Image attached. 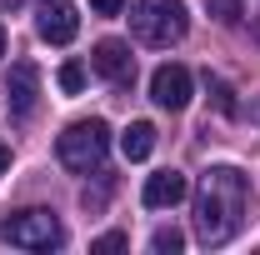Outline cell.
<instances>
[{
  "label": "cell",
  "mask_w": 260,
  "mask_h": 255,
  "mask_svg": "<svg viewBox=\"0 0 260 255\" xmlns=\"http://www.w3.org/2000/svg\"><path fill=\"white\" fill-rule=\"evenodd\" d=\"M125 245H130L125 235H120V230H110V235H100V240L90 245V250H95V255H110V250H125Z\"/></svg>",
  "instance_id": "5bb4252c"
},
{
  "label": "cell",
  "mask_w": 260,
  "mask_h": 255,
  "mask_svg": "<svg viewBox=\"0 0 260 255\" xmlns=\"http://www.w3.org/2000/svg\"><path fill=\"white\" fill-rule=\"evenodd\" d=\"M210 10H215V20H240V0H210Z\"/></svg>",
  "instance_id": "9a60e30c"
},
{
  "label": "cell",
  "mask_w": 260,
  "mask_h": 255,
  "mask_svg": "<svg viewBox=\"0 0 260 255\" xmlns=\"http://www.w3.org/2000/svg\"><path fill=\"white\" fill-rule=\"evenodd\" d=\"M120 150H125V160H145L155 150V125H150V120H135V125L120 135Z\"/></svg>",
  "instance_id": "30bf717a"
},
{
  "label": "cell",
  "mask_w": 260,
  "mask_h": 255,
  "mask_svg": "<svg viewBox=\"0 0 260 255\" xmlns=\"http://www.w3.org/2000/svg\"><path fill=\"white\" fill-rule=\"evenodd\" d=\"M5 165H10V150H5V145H0V175H5Z\"/></svg>",
  "instance_id": "e0dca14e"
},
{
  "label": "cell",
  "mask_w": 260,
  "mask_h": 255,
  "mask_svg": "<svg viewBox=\"0 0 260 255\" xmlns=\"http://www.w3.org/2000/svg\"><path fill=\"white\" fill-rule=\"evenodd\" d=\"M55 80H60V90H65V95H80V85H85V65L65 60V65H60V75H55Z\"/></svg>",
  "instance_id": "8fae6325"
},
{
  "label": "cell",
  "mask_w": 260,
  "mask_h": 255,
  "mask_svg": "<svg viewBox=\"0 0 260 255\" xmlns=\"http://www.w3.org/2000/svg\"><path fill=\"white\" fill-rule=\"evenodd\" d=\"M250 180L235 170V165H210L205 180H200V195H195V230L205 245H225L240 235V225L250 215Z\"/></svg>",
  "instance_id": "6da1fadb"
},
{
  "label": "cell",
  "mask_w": 260,
  "mask_h": 255,
  "mask_svg": "<svg viewBox=\"0 0 260 255\" xmlns=\"http://www.w3.org/2000/svg\"><path fill=\"white\" fill-rule=\"evenodd\" d=\"M140 195H145L150 210H165V205H180V200L190 195V180H185L180 170H160V175L145 180V190H140Z\"/></svg>",
  "instance_id": "9c48e42d"
},
{
  "label": "cell",
  "mask_w": 260,
  "mask_h": 255,
  "mask_svg": "<svg viewBox=\"0 0 260 255\" xmlns=\"http://www.w3.org/2000/svg\"><path fill=\"white\" fill-rule=\"evenodd\" d=\"M210 95H215V110L220 115H235V90H230L225 80H210Z\"/></svg>",
  "instance_id": "4fadbf2b"
},
{
  "label": "cell",
  "mask_w": 260,
  "mask_h": 255,
  "mask_svg": "<svg viewBox=\"0 0 260 255\" xmlns=\"http://www.w3.org/2000/svg\"><path fill=\"white\" fill-rule=\"evenodd\" d=\"M0 55H5V30H0Z\"/></svg>",
  "instance_id": "d6986e66"
},
{
  "label": "cell",
  "mask_w": 260,
  "mask_h": 255,
  "mask_svg": "<svg viewBox=\"0 0 260 255\" xmlns=\"http://www.w3.org/2000/svg\"><path fill=\"white\" fill-rule=\"evenodd\" d=\"M90 10H95V15H120L125 0H90Z\"/></svg>",
  "instance_id": "2e32d148"
},
{
  "label": "cell",
  "mask_w": 260,
  "mask_h": 255,
  "mask_svg": "<svg viewBox=\"0 0 260 255\" xmlns=\"http://www.w3.org/2000/svg\"><path fill=\"white\" fill-rule=\"evenodd\" d=\"M180 245H185V235H180L175 225H170V230H155V235H150V250H160V255H175Z\"/></svg>",
  "instance_id": "7c38bea8"
},
{
  "label": "cell",
  "mask_w": 260,
  "mask_h": 255,
  "mask_svg": "<svg viewBox=\"0 0 260 255\" xmlns=\"http://www.w3.org/2000/svg\"><path fill=\"white\" fill-rule=\"evenodd\" d=\"M190 70L185 65H160L155 75H150V100L160 105V110H185L190 105Z\"/></svg>",
  "instance_id": "8992f818"
},
{
  "label": "cell",
  "mask_w": 260,
  "mask_h": 255,
  "mask_svg": "<svg viewBox=\"0 0 260 255\" xmlns=\"http://www.w3.org/2000/svg\"><path fill=\"white\" fill-rule=\"evenodd\" d=\"M0 240L15 245V250H60L65 245V225L55 220V210H10L0 215Z\"/></svg>",
  "instance_id": "7a4b0ae2"
},
{
  "label": "cell",
  "mask_w": 260,
  "mask_h": 255,
  "mask_svg": "<svg viewBox=\"0 0 260 255\" xmlns=\"http://www.w3.org/2000/svg\"><path fill=\"white\" fill-rule=\"evenodd\" d=\"M35 30H40V40H50V45H70L75 30H80V15H75L70 0H45L40 15H35Z\"/></svg>",
  "instance_id": "52a82bcc"
},
{
  "label": "cell",
  "mask_w": 260,
  "mask_h": 255,
  "mask_svg": "<svg viewBox=\"0 0 260 255\" xmlns=\"http://www.w3.org/2000/svg\"><path fill=\"white\" fill-rule=\"evenodd\" d=\"M35 100H40V70L30 60L10 65V80H5V105L15 120H30L35 115Z\"/></svg>",
  "instance_id": "5b68a950"
},
{
  "label": "cell",
  "mask_w": 260,
  "mask_h": 255,
  "mask_svg": "<svg viewBox=\"0 0 260 255\" xmlns=\"http://www.w3.org/2000/svg\"><path fill=\"white\" fill-rule=\"evenodd\" d=\"M15 5H20V0H0V10H15Z\"/></svg>",
  "instance_id": "ac0fdd59"
},
{
  "label": "cell",
  "mask_w": 260,
  "mask_h": 255,
  "mask_svg": "<svg viewBox=\"0 0 260 255\" xmlns=\"http://www.w3.org/2000/svg\"><path fill=\"white\" fill-rule=\"evenodd\" d=\"M55 150H60V165L65 170H75V175H90L105 165V150H110V125L105 120H75V125H65V135L55 140Z\"/></svg>",
  "instance_id": "277c9868"
},
{
  "label": "cell",
  "mask_w": 260,
  "mask_h": 255,
  "mask_svg": "<svg viewBox=\"0 0 260 255\" xmlns=\"http://www.w3.org/2000/svg\"><path fill=\"white\" fill-rule=\"evenodd\" d=\"M90 65H95L105 80H115V85H125V80H135V55H130L125 40H100L95 55H90Z\"/></svg>",
  "instance_id": "ba28073f"
},
{
  "label": "cell",
  "mask_w": 260,
  "mask_h": 255,
  "mask_svg": "<svg viewBox=\"0 0 260 255\" xmlns=\"http://www.w3.org/2000/svg\"><path fill=\"white\" fill-rule=\"evenodd\" d=\"M130 30L140 35L145 45H175V40H185L190 30V15H185V0H135V10H130Z\"/></svg>",
  "instance_id": "3957f363"
}]
</instances>
